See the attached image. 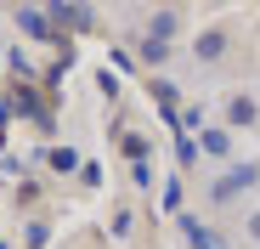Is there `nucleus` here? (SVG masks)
Here are the masks:
<instances>
[]
</instances>
